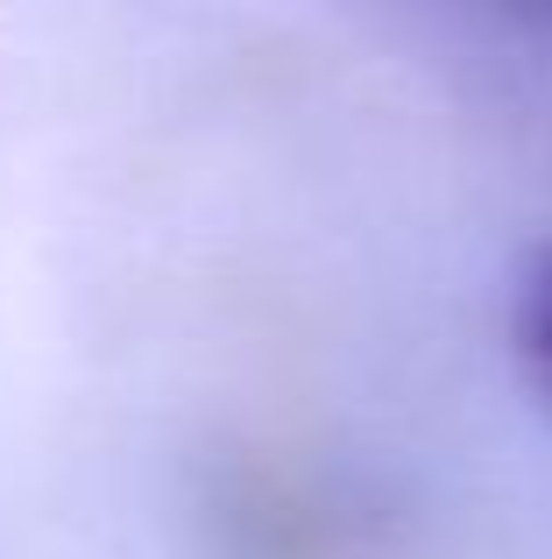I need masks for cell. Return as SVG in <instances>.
Segmentation results:
<instances>
[{
  "mask_svg": "<svg viewBox=\"0 0 552 559\" xmlns=\"http://www.w3.org/2000/svg\"><path fill=\"white\" fill-rule=\"evenodd\" d=\"M511 341H517V369H525L531 396L545 404L552 418V241L517 270L511 290Z\"/></svg>",
  "mask_w": 552,
  "mask_h": 559,
  "instance_id": "1",
  "label": "cell"
}]
</instances>
